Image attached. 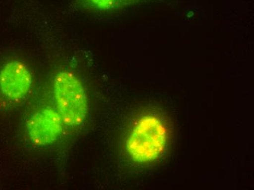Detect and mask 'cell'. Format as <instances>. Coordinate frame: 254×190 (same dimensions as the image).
I'll return each instance as SVG.
<instances>
[{
  "instance_id": "3",
  "label": "cell",
  "mask_w": 254,
  "mask_h": 190,
  "mask_svg": "<svg viewBox=\"0 0 254 190\" xmlns=\"http://www.w3.org/2000/svg\"><path fill=\"white\" fill-rule=\"evenodd\" d=\"M63 123L58 111L46 108L31 115L26 123V132L34 144L47 146L61 135Z\"/></svg>"
},
{
  "instance_id": "1",
  "label": "cell",
  "mask_w": 254,
  "mask_h": 190,
  "mask_svg": "<svg viewBox=\"0 0 254 190\" xmlns=\"http://www.w3.org/2000/svg\"><path fill=\"white\" fill-rule=\"evenodd\" d=\"M168 141V128L156 114H142L131 125L126 139V150L134 163L148 164L165 152Z\"/></svg>"
},
{
  "instance_id": "2",
  "label": "cell",
  "mask_w": 254,
  "mask_h": 190,
  "mask_svg": "<svg viewBox=\"0 0 254 190\" xmlns=\"http://www.w3.org/2000/svg\"><path fill=\"white\" fill-rule=\"evenodd\" d=\"M53 87L63 123L68 126H80L88 113L87 97L81 81L70 71H60L54 78Z\"/></svg>"
},
{
  "instance_id": "5",
  "label": "cell",
  "mask_w": 254,
  "mask_h": 190,
  "mask_svg": "<svg viewBox=\"0 0 254 190\" xmlns=\"http://www.w3.org/2000/svg\"><path fill=\"white\" fill-rule=\"evenodd\" d=\"M122 0H83L86 5L99 10H108L119 5Z\"/></svg>"
},
{
  "instance_id": "4",
  "label": "cell",
  "mask_w": 254,
  "mask_h": 190,
  "mask_svg": "<svg viewBox=\"0 0 254 190\" xmlns=\"http://www.w3.org/2000/svg\"><path fill=\"white\" fill-rule=\"evenodd\" d=\"M32 83L30 70L22 62H9L0 70V92L9 100L24 98L29 93Z\"/></svg>"
}]
</instances>
